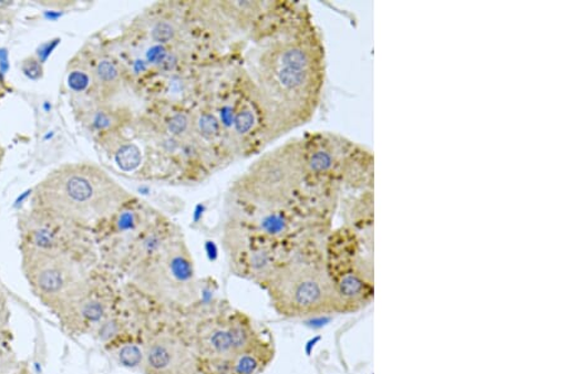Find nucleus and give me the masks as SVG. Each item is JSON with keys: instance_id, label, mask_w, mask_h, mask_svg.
Segmentation results:
<instances>
[{"instance_id": "1", "label": "nucleus", "mask_w": 567, "mask_h": 374, "mask_svg": "<svg viewBox=\"0 0 567 374\" xmlns=\"http://www.w3.org/2000/svg\"><path fill=\"white\" fill-rule=\"evenodd\" d=\"M262 111L272 133L288 134L312 122L326 86L322 33L308 12H297L265 45L258 61Z\"/></svg>"}, {"instance_id": "2", "label": "nucleus", "mask_w": 567, "mask_h": 374, "mask_svg": "<svg viewBox=\"0 0 567 374\" xmlns=\"http://www.w3.org/2000/svg\"><path fill=\"white\" fill-rule=\"evenodd\" d=\"M35 199L63 220L89 224L115 214L132 196L95 164L78 163L52 172Z\"/></svg>"}, {"instance_id": "3", "label": "nucleus", "mask_w": 567, "mask_h": 374, "mask_svg": "<svg viewBox=\"0 0 567 374\" xmlns=\"http://www.w3.org/2000/svg\"><path fill=\"white\" fill-rule=\"evenodd\" d=\"M316 243L292 253L261 282L279 315L305 319L340 313L324 252Z\"/></svg>"}, {"instance_id": "4", "label": "nucleus", "mask_w": 567, "mask_h": 374, "mask_svg": "<svg viewBox=\"0 0 567 374\" xmlns=\"http://www.w3.org/2000/svg\"><path fill=\"white\" fill-rule=\"evenodd\" d=\"M309 184L331 194L344 187L360 194L373 189L374 154L364 145L334 134L303 139Z\"/></svg>"}, {"instance_id": "5", "label": "nucleus", "mask_w": 567, "mask_h": 374, "mask_svg": "<svg viewBox=\"0 0 567 374\" xmlns=\"http://www.w3.org/2000/svg\"><path fill=\"white\" fill-rule=\"evenodd\" d=\"M240 187L246 198L274 209L296 206L300 199L323 190L309 184L303 139L288 142L265 154L246 172Z\"/></svg>"}, {"instance_id": "6", "label": "nucleus", "mask_w": 567, "mask_h": 374, "mask_svg": "<svg viewBox=\"0 0 567 374\" xmlns=\"http://www.w3.org/2000/svg\"><path fill=\"white\" fill-rule=\"evenodd\" d=\"M324 258L340 313L368 307L374 293L373 233L344 226L328 237Z\"/></svg>"}, {"instance_id": "7", "label": "nucleus", "mask_w": 567, "mask_h": 374, "mask_svg": "<svg viewBox=\"0 0 567 374\" xmlns=\"http://www.w3.org/2000/svg\"><path fill=\"white\" fill-rule=\"evenodd\" d=\"M145 294L173 305H190L199 298L195 262L185 241L167 240L136 272Z\"/></svg>"}, {"instance_id": "8", "label": "nucleus", "mask_w": 567, "mask_h": 374, "mask_svg": "<svg viewBox=\"0 0 567 374\" xmlns=\"http://www.w3.org/2000/svg\"><path fill=\"white\" fill-rule=\"evenodd\" d=\"M260 337L251 319L244 313L216 316L203 324L196 335V354L200 367L213 370L223 366Z\"/></svg>"}, {"instance_id": "9", "label": "nucleus", "mask_w": 567, "mask_h": 374, "mask_svg": "<svg viewBox=\"0 0 567 374\" xmlns=\"http://www.w3.org/2000/svg\"><path fill=\"white\" fill-rule=\"evenodd\" d=\"M27 276L42 299H51L52 304L68 303L87 288L81 268L59 252L30 250L25 258Z\"/></svg>"}, {"instance_id": "10", "label": "nucleus", "mask_w": 567, "mask_h": 374, "mask_svg": "<svg viewBox=\"0 0 567 374\" xmlns=\"http://www.w3.org/2000/svg\"><path fill=\"white\" fill-rule=\"evenodd\" d=\"M145 374H192L200 368L197 354L172 334H159L145 344Z\"/></svg>"}, {"instance_id": "11", "label": "nucleus", "mask_w": 567, "mask_h": 374, "mask_svg": "<svg viewBox=\"0 0 567 374\" xmlns=\"http://www.w3.org/2000/svg\"><path fill=\"white\" fill-rule=\"evenodd\" d=\"M117 162L118 166L125 170L134 169L141 162V153L138 148L127 145V147H124L118 152Z\"/></svg>"}, {"instance_id": "12", "label": "nucleus", "mask_w": 567, "mask_h": 374, "mask_svg": "<svg viewBox=\"0 0 567 374\" xmlns=\"http://www.w3.org/2000/svg\"><path fill=\"white\" fill-rule=\"evenodd\" d=\"M176 30L173 24L167 21H162L155 24L153 29V39L161 43H167L175 38Z\"/></svg>"}, {"instance_id": "13", "label": "nucleus", "mask_w": 567, "mask_h": 374, "mask_svg": "<svg viewBox=\"0 0 567 374\" xmlns=\"http://www.w3.org/2000/svg\"><path fill=\"white\" fill-rule=\"evenodd\" d=\"M97 77L104 85L115 84L117 79V70L112 62L103 61L97 66Z\"/></svg>"}, {"instance_id": "14", "label": "nucleus", "mask_w": 567, "mask_h": 374, "mask_svg": "<svg viewBox=\"0 0 567 374\" xmlns=\"http://www.w3.org/2000/svg\"><path fill=\"white\" fill-rule=\"evenodd\" d=\"M192 374H206V373L204 372V370H203V368H199L197 372L192 373Z\"/></svg>"}]
</instances>
